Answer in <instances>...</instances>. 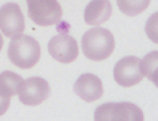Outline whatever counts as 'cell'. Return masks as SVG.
<instances>
[{
    "label": "cell",
    "instance_id": "3",
    "mask_svg": "<svg viewBox=\"0 0 158 121\" xmlns=\"http://www.w3.org/2000/svg\"><path fill=\"white\" fill-rule=\"evenodd\" d=\"M94 119L98 121H142L143 113L133 103H106L95 109Z\"/></svg>",
    "mask_w": 158,
    "mask_h": 121
},
{
    "label": "cell",
    "instance_id": "14",
    "mask_svg": "<svg viewBox=\"0 0 158 121\" xmlns=\"http://www.w3.org/2000/svg\"><path fill=\"white\" fill-rule=\"evenodd\" d=\"M145 31L148 37L152 40L153 43L158 44V12L153 13L152 16L148 19L145 25Z\"/></svg>",
    "mask_w": 158,
    "mask_h": 121
},
{
    "label": "cell",
    "instance_id": "13",
    "mask_svg": "<svg viewBox=\"0 0 158 121\" xmlns=\"http://www.w3.org/2000/svg\"><path fill=\"white\" fill-rule=\"evenodd\" d=\"M118 8L127 16H137L142 13L150 4V0H117Z\"/></svg>",
    "mask_w": 158,
    "mask_h": 121
},
{
    "label": "cell",
    "instance_id": "1",
    "mask_svg": "<svg viewBox=\"0 0 158 121\" xmlns=\"http://www.w3.org/2000/svg\"><path fill=\"white\" fill-rule=\"evenodd\" d=\"M115 48L113 33L106 28H91L82 37V51L85 56L94 61H102L111 56Z\"/></svg>",
    "mask_w": 158,
    "mask_h": 121
},
{
    "label": "cell",
    "instance_id": "6",
    "mask_svg": "<svg viewBox=\"0 0 158 121\" xmlns=\"http://www.w3.org/2000/svg\"><path fill=\"white\" fill-rule=\"evenodd\" d=\"M48 52L54 60L62 64H70L77 60L79 55L78 43L67 33H59L48 43Z\"/></svg>",
    "mask_w": 158,
    "mask_h": 121
},
{
    "label": "cell",
    "instance_id": "8",
    "mask_svg": "<svg viewBox=\"0 0 158 121\" xmlns=\"http://www.w3.org/2000/svg\"><path fill=\"white\" fill-rule=\"evenodd\" d=\"M26 27L22 9L16 3H7L0 7V31L7 37L12 39L23 33Z\"/></svg>",
    "mask_w": 158,
    "mask_h": 121
},
{
    "label": "cell",
    "instance_id": "15",
    "mask_svg": "<svg viewBox=\"0 0 158 121\" xmlns=\"http://www.w3.org/2000/svg\"><path fill=\"white\" fill-rule=\"evenodd\" d=\"M10 101H11V99H7V97L0 95V116H3L7 111H8Z\"/></svg>",
    "mask_w": 158,
    "mask_h": 121
},
{
    "label": "cell",
    "instance_id": "7",
    "mask_svg": "<svg viewBox=\"0 0 158 121\" xmlns=\"http://www.w3.org/2000/svg\"><path fill=\"white\" fill-rule=\"evenodd\" d=\"M18 96L22 104L35 107L48 99L50 85L42 77H30V79L24 80Z\"/></svg>",
    "mask_w": 158,
    "mask_h": 121
},
{
    "label": "cell",
    "instance_id": "4",
    "mask_svg": "<svg viewBox=\"0 0 158 121\" xmlns=\"http://www.w3.org/2000/svg\"><path fill=\"white\" fill-rule=\"evenodd\" d=\"M28 16L35 24L50 27L62 20L63 11L58 0H27Z\"/></svg>",
    "mask_w": 158,
    "mask_h": 121
},
{
    "label": "cell",
    "instance_id": "16",
    "mask_svg": "<svg viewBox=\"0 0 158 121\" xmlns=\"http://www.w3.org/2000/svg\"><path fill=\"white\" fill-rule=\"evenodd\" d=\"M3 44H4V39H3V36L0 35V51H2V48H3Z\"/></svg>",
    "mask_w": 158,
    "mask_h": 121
},
{
    "label": "cell",
    "instance_id": "12",
    "mask_svg": "<svg viewBox=\"0 0 158 121\" xmlns=\"http://www.w3.org/2000/svg\"><path fill=\"white\" fill-rule=\"evenodd\" d=\"M143 75L158 88V51L148 53L141 60Z\"/></svg>",
    "mask_w": 158,
    "mask_h": 121
},
{
    "label": "cell",
    "instance_id": "5",
    "mask_svg": "<svg viewBox=\"0 0 158 121\" xmlns=\"http://www.w3.org/2000/svg\"><path fill=\"white\" fill-rule=\"evenodd\" d=\"M143 76L141 60L135 56H126L121 59L114 67V80L121 87H134L141 83Z\"/></svg>",
    "mask_w": 158,
    "mask_h": 121
},
{
    "label": "cell",
    "instance_id": "10",
    "mask_svg": "<svg viewBox=\"0 0 158 121\" xmlns=\"http://www.w3.org/2000/svg\"><path fill=\"white\" fill-rule=\"evenodd\" d=\"M113 7L110 0H91L85 9V21L89 25H101L110 19Z\"/></svg>",
    "mask_w": 158,
    "mask_h": 121
},
{
    "label": "cell",
    "instance_id": "2",
    "mask_svg": "<svg viewBox=\"0 0 158 121\" xmlns=\"http://www.w3.org/2000/svg\"><path fill=\"white\" fill-rule=\"evenodd\" d=\"M8 59L18 68L31 69L40 59V45L28 35H16L10 43Z\"/></svg>",
    "mask_w": 158,
    "mask_h": 121
},
{
    "label": "cell",
    "instance_id": "11",
    "mask_svg": "<svg viewBox=\"0 0 158 121\" xmlns=\"http://www.w3.org/2000/svg\"><path fill=\"white\" fill-rule=\"evenodd\" d=\"M23 83H24V80L18 73L10 71L0 73V95L7 97V99H12V96L19 93Z\"/></svg>",
    "mask_w": 158,
    "mask_h": 121
},
{
    "label": "cell",
    "instance_id": "9",
    "mask_svg": "<svg viewBox=\"0 0 158 121\" xmlns=\"http://www.w3.org/2000/svg\"><path fill=\"white\" fill-rule=\"evenodd\" d=\"M74 92L86 103H93L99 100L103 95V85L98 76L93 73H83L75 81Z\"/></svg>",
    "mask_w": 158,
    "mask_h": 121
}]
</instances>
